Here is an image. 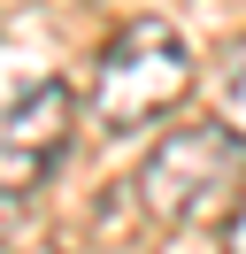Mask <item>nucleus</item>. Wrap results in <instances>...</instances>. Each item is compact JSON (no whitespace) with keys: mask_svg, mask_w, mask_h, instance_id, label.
<instances>
[{"mask_svg":"<svg viewBox=\"0 0 246 254\" xmlns=\"http://www.w3.org/2000/svg\"><path fill=\"white\" fill-rule=\"evenodd\" d=\"M223 254H246V208L231 216V231H223Z\"/></svg>","mask_w":246,"mask_h":254,"instance_id":"obj_5","label":"nucleus"},{"mask_svg":"<svg viewBox=\"0 0 246 254\" xmlns=\"http://www.w3.org/2000/svg\"><path fill=\"white\" fill-rule=\"evenodd\" d=\"M69 116H77V108H69V93H62L54 77L0 100V192H31V185L62 162V146H69Z\"/></svg>","mask_w":246,"mask_h":254,"instance_id":"obj_3","label":"nucleus"},{"mask_svg":"<svg viewBox=\"0 0 246 254\" xmlns=\"http://www.w3.org/2000/svg\"><path fill=\"white\" fill-rule=\"evenodd\" d=\"M246 146L223 124H177L146 162H138V200L154 223H215L239 200Z\"/></svg>","mask_w":246,"mask_h":254,"instance_id":"obj_2","label":"nucleus"},{"mask_svg":"<svg viewBox=\"0 0 246 254\" xmlns=\"http://www.w3.org/2000/svg\"><path fill=\"white\" fill-rule=\"evenodd\" d=\"M215 124L246 146V39H231L215 54Z\"/></svg>","mask_w":246,"mask_h":254,"instance_id":"obj_4","label":"nucleus"},{"mask_svg":"<svg viewBox=\"0 0 246 254\" xmlns=\"http://www.w3.org/2000/svg\"><path fill=\"white\" fill-rule=\"evenodd\" d=\"M8 200H15V192H0V223H8Z\"/></svg>","mask_w":246,"mask_h":254,"instance_id":"obj_6","label":"nucleus"},{"mask_svg":"<svg viewBox=\"0 0 246 254\" xmlns=\"http://www.w3.org/2000/svg\"><path fill=\"white\" fill-rule=\"evenodd\" d=\"M184 93H192V47H184V31L162 23V16L123 23L100 47V62H92V124H100L108 139L162 124Z\"/></svg>","mask_w":246,"mask_h":254,"instance_id":"obj_1","label":"nucleus"}]
</instances>
